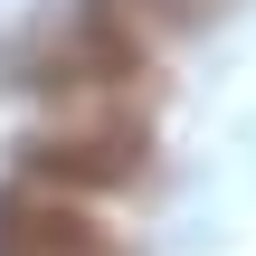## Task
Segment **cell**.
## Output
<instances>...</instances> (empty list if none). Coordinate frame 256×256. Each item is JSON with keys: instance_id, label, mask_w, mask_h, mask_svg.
Wrapping results in <instances>:
<instances>
[{"instance_id": "cell-1", "label": "cell", "mask_w": 256, "mask_h": 256, "mask_svg": "<svg viewBox=\"0 0 256 256\" xmlns=\"http://www.w3.org/2000/svg\"><path fill=\"white\" fill-rule=\"evenodd\" d=\"M10 76L38 86V95H76V86H114V76H142V38L104 10V0H76L66 19H48L38 38L10 48Z\"/></svg>"}, {"instance_id": "cell-2", "label": "cell", "mask_w": 256, "mask_h": 256, "mask_svg": "<svg viewBox=\"0 0 256 256\" xmlns=\"http://www.w3.org/2000/svg\"><path fill=\"white\" fill-rule=\"evenodd\" d=\"M0 256H124V247L48 190H0Z\"/></svg>"}, {"instance_id": "cell-3", "label": "cell", "mask_w": 256, "mask_h": 256, "mask_svg": "<svg viewBox=\"0 0 256 256\" xmlns=\"http://www.w3.org/2000/svg\"><path fill=\"white\" fill-rule=\"evenodd\" d=\"M28 171H48V180H133L142 171V124L48 133V142H28Z\"/></svg>"}, {"instance_id": "cell-4", "label": "cell", "mask_w": 256, "mask_h": 256, "mask_svg": "<svg viewBox=\"0 0 256 256\" xmlns=\"http://www.w3.org/2000/svg\"><path fill=\"white\" fill-rule=\"evenodd\" d=\"M104 10H114V19H124L133 38H142V19H200L209 0H104Z\"/></svg>"}]
</instances>
